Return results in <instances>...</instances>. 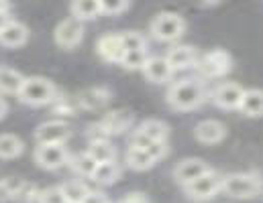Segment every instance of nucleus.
Listing matches in <instances>:
<instances>
[{
	"mask_svg": "<svg viewBox=\"0 0 263 203\" xmlns=\"http://www.w3.org/2000/svg\"><path fill=\"white\" fill-rule=\"evenodd\" d=\"M204 96H206V89L200 79L196 77L180 79V81L172 83V87L167 92V104L174 110H192L204 102Z\"/></svg>",
	"mask_w": 263,
	"mask_h": 203,
	"instance_id": "obj_1",
	"label": "nucleus"
},
{
	"mask_svg": "<svg viewBox=\"0 0 263 203\" xmlns=\"http://www.w3.org/2000/svg\"><path fill=\"white\" fill-rule=\"evenodd\" d=\"M60 98V92L55 83L41 75H29L25 77V83L18 92V100L27 106H45L53 104Z\"/></svg>",
	"mask_w": 263,
	"mask_h": 203,
	"instance_id": "obj_2",
	"label": "nucleus"
},
{
	"mask_svg": "<svg viewBox=\"0 0 263 203\" xmlns=\"http://www.w3.org/2000/svg\"><path fill=\"white\" fill-rule=\"evenodd\" d=\"M263 189V179L255 173H233L222 177V191L237 199H249L259 195Z\"/></svg>",
	"mask_w": 263,
	"mask_h": 203,
	"instance_id": "obj_3",
	"label": "nucleus"
},
{
	"mask_svg": "<svg viewBox=\"0 0 263 203\" xmlns=\"http://www.w3.org/2000/svg\"><path fill=\"white\" fill-rule=\"evenodd\" d=\"M151 35L157 41H176L186 31V20L178 12H159L149 27Z\"/></svg>",
	"mask_w": 263,
	"mask_h": 203,
	"instance_id": "obj_4",
	"label": "nucleus"
},
{
	"mask_svg": "<svg viewBox=\"0 0 263 203\" xmlns=\"http://www.w3.org/2000/svg\"><path fill=\"white\" fill-rule=\"evenodd\" d=\"M170 126L161 120H145L141 122L131 136V146L147 148L153 142H167Z\"/></svg>",
	"mask_w": 263,
	"mask_h": 203,
	"instance_id": "obj_5",
	"label": "nucleus"
},
{
	"mask_svg": "<svg viewBox=\"0 0 263 203\" xmlns=\"http://www.w3.org/2000/svg\"><path fill=\"white\" fill-rule=\"evenodd\" d=\"M231 65H233L231 55L222 49H214L198 57L196 69L202 77H220L231 71Z\"/></svg>",
	"mask_w": 263,
	"mask_h": 203,
	"instance_id": "obj_6",
	"label": "nucleus"
},
{
	"mask_svg": "<svg viewBox=\"0 0 263 203\" xmlns=\"http://www.w3.org/2000/svg\"><path fill=\"white\" fill-rule=\"evenodd\" d=\"M220 189H222V177L216 175L214 171H208V173L202 175L200 179L192 181L190 185H186L188 197H192V199H196V201H206V199L214 197Z\"/></svg>",
	"mask_w": 263,
	"mask_h": 203,
	"instance_id": "obj_7",
	"label": "nucleus"
},
{
	"mask_svg": "<svg viewBox=\"0 0 263 203\" xmlns=\"http://www.w3.org/2000/svg\"><path fill=\"white\" fill-rule=\"evenodd\" d=\"M35 163L47 171H55L69 163V154L64 144H39L35 148Z\"/></svg>",
	"mask_w": 263,
	"mask_h": 203,
	"instance_id": "obj_8",
	"label": "nucleus"
},
{
	"mask_svg": "<svg viewBox=\"0 0 263 203\" xmlns=\"http://www.w3.org/2000/svg\"><path fill=\"white\" fill-rule=\"evenodd\" d=\"M82 37H84V25H82V20H78V18H73V16L64 18V20L55 27V31H53L55 43H58L60 47H64V49H73V47H78L80 41H82Z\"/></svg>",
	"mask_w": 263,
	"mask_h": 203,
	"instance_id": "obj_9",
	"label": "nucleus"
},
{
	"mask_svg": "<svg viewBox=\"0 0 263 203\" xmlns=\"http://www.w3.org/2000/svg\"><path fill=\"white\" fill-rule=\"evenodd\" d=\"M69 134L71 132L66 120H47L35 128L37 144H64Z\"/></svg>",
	"mask_w": 263,
	"mask_h": 203,
	"instance_id": "obj_10",
	"label": "nucleus"
},
{
	"mask_svg": "<svg viewBox=\"0 0 263 203\" xmlns=\"http://www.w3.org/2000/svg\"><path fill=\"white\" fill-rule=\"evenodd\" d=\"M96 51L106 63H123L125 57V47L121 33H106L96 41Z\"/></svg>",
	"mask_w": 263,
	"mask_h": 203,
	"instance_id": "obj_11",
	"label": "nucleus"
},
{
	"mask_svg": "<svg viewBox=\"0 0 263 203\" xmlns=\"http://www.w3.org/2000/svg\"><path fill=\"white\" fill-rule=\"evenodd\" d=\"M208 171H210V167H208L202 159H184V161H180V163L176 165V169H174V179L186 187V185H190L192 181L200 179L202 175H206Z\"/></svg>",
	"mask_w": 263,
	"mask_h": 203,
	"instance_id": "obj_12",
	"label": "nucleus"
},
{
	"mask_svg": "<svg viewBox=\"0 0 263 203\" xmlns=\"http://www.w3.org/2000/svg\"><path fill=\"white\" fill-rule=\"evenodd\" d=\"M135 122V116L129 110H110L100 118V126L104 128V132L110 134H123L125 130H129Z\"/></svg>",
	"mask_w": 263,
	"mask_h": 203,
	"instance_id": "obj_13",
	"label": "nucleus"
},
{
	"mask_svg": "<svg viewBox=\"0 0 263 203\" xmlns=\"http://www.w3.org/2000/svg\"><path fill=\"white\" fill-rule=\"evenodd\" d=\"M243 96H245V89L239 85V83H220L212 98H214V104L224 108V110H233V108H239L241 102H243Z\"/></svg>",
	"mask_w": 263,
	"mask_h": 203,
	"instance_id": "obj_14",
	"label": "nucleus"
},
{
	"mask_svg": "<svg viewBox=\"0 0 263 203\" xmlns=\"http://www.w3.org/2000/svg\"><path fill=\"white\" fill-rule=\"evenodd\" d=\"M27 39H29V29L21 20L10 18L8 22H4L0 27V45H4V47H10V49L21 47L27 43Z\"/></svg>",
	"mask_w": 263,
	"mask_h": 203,
	"instance_id": "obj_15",
	"label": "nucleus"
},
{
	"mask_svg": "<svg viewBox=\"0 0 263 203\" xmlns=\"http://www.w3.org/2000/svg\"><path fill=\"white\" fill-rule=\"evenodd\" d=\"M108 100H110V89L106 85L88 87V89L80 92L76 98L78 108H84V110H100L108 104Z\"/></svg>",
	"mask_w": 263,
	"mask_h": 203,
	"instance_id": "obj_16",
	"label": "nucleus"
},
{
	"mask_svg": "<svg viewBox=\"0 0 263 203\" xmlns=\"http://www.w3.org/2000/svg\"><path fill=\"white\" fill-rule=\"evenodd\" d=\"M143 73L153 83H165L172 79L174 67L170 65V61L165 57H149V61L143 67Z\"/></svg>",
	"mask_w": 263,
	"mask_h": 203,
	"instance_id": "obj_17",
	"label": "nucleus"
},
{
	"mask_svg": "<svg viewBox=\"0 0 263 203\" xmlns=\"http://www.w3.org/2000/svg\"><path fill=\"white\" fill-rule=\"evenodd\" d=\"M165 59L170 61V65L174 69H186L198 63V53L190 45H176L167 51Z\"/></svg>",
	"mask_w": 263,
	"mask_h": 203,
	"instance_id": "obj_18",
	"label": "nucleus"
},
{
	"mask_svg": "<svg viewBox=\"0 0 263 203\" xmlns=\"http://www.w3.org/2000/svg\"><path fill=\"white\" fill-rule=\"evenodd\" d=\"M194 134L204 144H216V142H220L227 136V128L218 120H202V122L196 124Z\"/></svg>",
	"mask_w": 263,
	"mask_h": 203,
	"instance_id": "obj_19",
	"label": "nucleus"
},
{
	"mask_svg": "<svg viewBox=\"0 0 263 203\" xmlns=\"http://www.w3.org/2000/svg\"><path fill=\"white\" fill-rule=\"evenodd\" d=\"M25 83V75L8 65H0V94H14L18 96Z\"/></svg>",
	"mask_w": 263,
	"mask_h": 203,
	"instance_id": "obj_20",
	"label": "nucleus"
},
{
	"mask_svg": "<svg viewBox=\"0 0 263 203\" xmlns=\"http://www.w3.org/2000/svg\"><path fill=\"white\" fill-rule=\"evenodd\" d=\"M69 10H71V16L82 20V22L84 20H92L98 14H102V8H100L98 0H76V2H71Z\"/></svg>",
	"mask_w": 263,
	"mask_h": 203,
	"instance_id": "obj_21",
	"label": "nucleus"
},
{
	"mask_svg": "<svg viewBox=\"0 0 263 203\" xmlns=\"http://www.w3.org/2000/svg\"><path fill=\"white\" fill-rule=\"evenodd\" d=\"M98 165L100 163H112L117 161V148L110 144V140H94L88 144V150H86Z\"/></svg>",
	"mask_w": 263,
	"mask_h": 203,
	"instance_id": "obj_22",
	"label": "nucleus"
},
{
	"mask_svg": "<svg viewBox=\"0 0 263 203\" xmlns=\"http://www.w3.org/2000/svg\"><path fill=\"white\" fill-rule=\"evenodd\" d=\"M127 163H129V167L135 169V171H147V169H151L157 161L151 156V152H149L147 148L129 146V150H127Z\"/></svg>",
	"mask_w": 263,
	"mask_h": 203,
	"instance_id": "obj_23",
	"label": "nucleus"
},
{
	"mask_svg": "<svg viewBox=\"0 0 263 203\" xmlns=\"http://www.w3.org/2000/svg\"><path fill=\"white\" fill-rule=\"evenodd\" d=\"M239 108H241V112L245 116H251V118L263 116V92L261 89H249V92H245L243 102H241Z\"/></svg>",
	"mask_w": 263,
	"mask_h": 203,
	"instance_id": "obj_24",
	"label": "nucleus"
},
{
	"mask_svg": "<svg viewBox=\"0 0 263 203\" xmlns=\"http://www.w3.org/2000/svg\"><path fill=\"white\" fill-rule=\"evenodd\" d=\"M25 150V142L16 134L2 132L0 134V159H16Z\"/></svg>",
	"mask_w": 263,
	"mask_h": 203,
	"instance_id": "obj_25",
	"label": "nucleus"
},
{
	"mask_svg": "<svg viewBox=\"0 0 263 203\" xmlns=\"http://www.w3.org/2000/svg\"><path fill=\"white\" fill-rule=\"evenodd\" d=\"M119 177H121V167H119L117 161H112V163H100V165L96 167L94 175H92V179H94L96 183H100V185H110V183H115Z\"/></svg>",
	"mask_w": 263,
	"mask_h": 203,
	"instance_id": "obj_26",
	"label": "nucleus"
},
{
	"mask_svg": "<svg viewBox=\"0 0 263 203\" xmlns=\"http://www.w3.org/2000/svg\"><path fill=\"white\" fill-rule=\"evenodd\" d=\"M69 167L78 175H82V177H92L94 171H96V167H98V163L88 152H80L76 156H69Z\"/></svg>",
	"mask_w": 263,
	"mask_h": 203,
	"instance_id": "obj_27",
	"label": "nucleus"
},
{
	"mask_svg": "<svg viewBox=\"0 0 263 203\" xmlns=\"http://www.w3.org/2000/svg\"><path fill=\"white\" fill-rule=\"evenodd\" d=\"M64 195H66L67 203H84V199L88 197L90 189L82 183V181H66L60 185Z\"/></svg>",
	"mask_w": 263,
	"mask_h": 203,
	"instance_id": "obj_28",
	"label": "nucleus"
},
{
	"mask_svg": "<svg viewBox=\"0 0 263 203\" xmlns=\"http://www.w3.org/2000/svg\"><path fill=\"white\" fill-rule=\"evenodd\" d=\"M21 185H23V179H16V177H4V179H0V203L14 201Z\"/></svg>",
	"mask_w": 263,
	"mask_h": 203,
	"instance_id": "obj_29",
	"label": "nucleus"
},
{
	"mask_svg": "<svg viewBox=\"0 0 263 203\" xmlns=\"http://www.w3.org/2000/svg\"><path fill=\"white\" fill-rule=\"evenodd\" d=\"M121 39H123L125 51H143L147 47L145 37L141 33H137V31H125V33H121Z\"/></svg>",
	"mask_w": 263,
	"mask_h": 203,
	"instance_id": "obj_30",
	"label": "nucleus"
},
{
	"mask_svg": "<svg viewBox=\"0 0 263 203\" xmlns=\"http://www.w3.org/2000/svg\"><path fill=\"white\" fill-rule=\"evenodd\" d=\"M147 61H149V55H147L145 49L143 51H127L121 65L127 69H143Z\"/></svg>",
	"mask_w": 263,
	"mask_h": 203,
	"instance_id": "obj_31",
	"label": "nucleus"
},
{
	"mask_svg": "<svg viewBox=\"0 0 263 203\" xmlns=\"http://www.w3.org/2000/svg\"><path fill=\"white\" fill-rule=\"evenodd\" d=\"M39 189H37V185H33V183H29V181H23V185H21V189H18V193H16V197H14V201L18 203H39Z\"/></svg>",
	"mask_w": 263,
	"mask_h": 203,
	"instance_id": "obj_32",
	"label": "nucleus"
},
{
	"mask_svg": "<svg viewBox=\"0 0 263 203\" xmlns=\"http://www.w3.org/2000/svg\"><path fill=\"white\" fill-rule=\"evenodd\" d=\"M39 203H67V199L62 187H47V189H41Z\"/></svg>",
	"mask_w": 263,
	"mask_h": 203,
	"instance_id": "obj_33",
	"label": "nucleus"
},
{
	"mask_svg": "<svg viewBox=\"0 0 263 203\" xmlns=\"http://www.w3.org/2000/svg\"><path fill=\"white\" fill-rule=\"evenodd\" d=\"M100 8H102V14L115 16V14L125 12L129 8V2L127 0H102L100 2Z\"/></svg>",
	"mask_w": 263,
	"mask_h": 203,
	"instance_id": "obj_34",
	"label": "nucleus"
},
{
	"mask_svg": "<svg viewBox=\"0 0 263 203\" xmlns=\"http://www.w3.org/2000/svg\"><path fill=\"white\" fill-rule=\"evenodd\" d=\"M84 203H110V201H108V197H106L104 193H100V191H90L88 197L84 199Z\"/></svg>",
	"mask_w": 263,
	"mask_h": 203,
	"instance_id": "obj_35",
	"label": "nucleus"
},
{
	"mask_svg": "<svg viewBox=\"0 0 263 203\" xmlns=\"http://www.w3.org/2000/svg\"><path fill=\"white\" fill-rule=\"evenodd\" d=\"M123 203H149L145 193H139V191H133V193H127Z\"/></svg>",
	"mask_w": 263,
	"mask_h": 203,
	"instance_id": "obj_36",
	"label": "nucleus"
},
{
	"mask_svg": "<svg viewBox=\"0 0 263 203\" xmlns=\"http://www.w3.org/2000/svg\"><path fill=\"white\" fill-rule=\"evenodd\" d=\"M6 112H8V104H6V100H4L2 94H0V120L6 116Z\"/></svg>",
	"mask_w": 263,
	"mask_h": 203,
	"instance_id": "obj_37",
	"label": "nucleus"
},
{
	"mask_svg": "<svg viewBox=\"0 0 263 203\" xmlns=\"http://www.w3.org/2000/svg\"><path fill=\"white\" fill-rule=\"evenodd\" d=\"M119 203H123V201H119Z\"/></svg>",
	"mask_w": 263,
	"mask_h": 203,
	"instance_id": "obj_38",
	"label": "nucleus"
}]
</instances>
